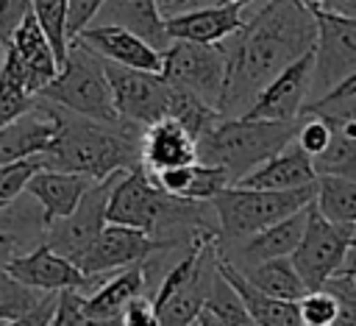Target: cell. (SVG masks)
Segmentation results:
<instances>
[{"instance_id": "41", "label": "cell", "mask_w": 356, "mask_h": 326, "mask_svg": "<svg viewBox=\"0 0 356 326\" xmlns=\"http://www.w3.org/2000/svg\"><path fill=\"white\" fill-rule=\"evenodd\" d=\"M164 3H172V0H161V6H164Z\"/></svg>"}, {"instance_id": "23", "label": "cell", "mask_w": 356, "mask_h": 326, "mask_svg": "<svg viewBox=\"0 0 356 326\" xmlns=\"http://www.w3.org/2000/svg\"><path fill=\"white\" fill-rule=\"evenodd\" d=\"M6 47L14 50V56L22 61V67L28 70V75H31L36 92L58 72L56 53H53L50 42H47L44 31L39 28L33 11H28V14L22 17V22L14 28V33H11V39H8Z\"/></svg>"}, {"instance_id": "39", "label": "cell", "mask_w": 356, "mask_h": 326, "mask_svg": "<svg viewBox=\"0 0 356 326\" xmlns=\"http://www.w3.org/2000/svg\"><path fill=\"white\" fill-rule=\"evenodd\" d=\"M312 11H331V14H345L356 17V0H303Z\"/></svg>"}, {"instance_id": "17", "label": "cell", "mask_w": 356, "mask_h": 326, "mask_svg": "<svg viewBox=\"0 0 356 326\" xmlns=\"http://www.w3.org/2000/svg\"><path fill=\"white\" fill-rule=\"evenodd\" d=\"M197 159V139L172 117H161L142 128L139 162L147 170H164L189 164Z\"/></svg>"}, {"instance_id": "28", "label": "cell", "mask_w": 356, "mask_h": 326, "mask_svg": "<svg viewBox=\"0 0 356 326\" xmlns=\"http://www.w3.org/2000/svg\"><path fill=\"white\" fill-rule=\"evenodd\" d=\"M164 117L178 120V123L197 139L203 131H209V128L222 117V111L214 109L211 103L200 100V98L192 95V92L172 89V92H170V106H167V114H164Z\"/></svg>"}, {"instance_id": "1", "label": "cell", "mask_w": 356, "mask_h": 326, "mask_svg": "<svg viewBox=\"0 0 356 326\" xmlns=\"http://www.w3.org/2000/svg\"><path fill=\"white\" fill-rule=\"evenodd\" d=\"M314 39L317 20L303 0H264L259 11L245 14L242 28L217 42L225 56L222 117H242L264 84L309 53Z\"/></svg>"}, {"instance_id": "33", "label": "cell", "mask_w": 356, "mask_h": 326, "mask_svg": "<svg viewBox=\"0 0 356 326\" xmlns=\"http://www.w3.org/2000/svg\"><path fill=\"white\" fill-rule=\"evenodd\" d=\"M42 167L39 156H28V159H17V162H6L0 164V209L14 203L22 192L28 178Z\"/></svg>"}, {"instance_id": "5", "label": "cell", "mask_w": 356, "mask_h": 326, "mask_svg": "<svg viewBox=\"0 0 356 326\" xmlns=\"http://www.w3.org/2000/svg\"><path fill=\"white\" fill-rule=\"evenodd\" d=\"M314 189L317 181L295 189H259V187L228 184L211 198L220 240H239L303 209L314 198Z\"/></svg>"}, {"instance_id": "13", "label": "cell", "mask_w": 356, "mask_h": 326, "mask_svg": "<svg viewBox=\"0 0 356 326\" xmlns=\"http://www.w3.org/2000/svg\"><path fill=\"white\" fill-rule=\"evenodd\" d=\"M3 270H8L14 279H19L36 290H61V287L86 290V287H95V279H97V276H86L75 262L56 254L47 242L36 245L28 254L8 256Z\"/></svg>"}, {"instance_id": "35", "label": "cell", "mask_w": 356, "mask_h": 326, "mask_svg": "<svg viewBox=\"0 0 356 326\" xmlns=\"http://www.w3.org/2000/svg\"><path fill=\"white\" fill-rule=\"evenodd\" d=\"M53 323H61V326H67V323H89L83 290H78V287H61L58 290Z\"/></svg>"}, {"instance_id": "8", "label": "cell", "mask_w": 356, "mask_h": 326, "mask_svg": "<svg viewBox=\"0 0 356 326\" xmlns=\"http://www.w3.org/2000/svg\"><path fill=\"white\" fill-rule=\"evenodd\" d=\"M103 70H106L111 100H114L120 120L145 128L167 114L172 86L164 81L161 72L125 67V64H114L106 59H103Z\"/></svg>"}, {"instance_id": "34", "label": "cell", "mask_w": 356, "mask_h": 326, "mask_svg": "<svg viewBox=\"0 0 356 326\" xmlns=\"http://www.w3.org/2000/svg\"><path fill=\"white\" fill-rule=\"evenodd\" d=\"M334 298H337V323H350L356 326V284L348 273H334L331 279H325L323 284Z\"/></svg>"}, {"instance_id": "40", "label": "cell", "mask_w": 356, "mask_h": 326, "mask_svg": "<svg viewBox=\"0 0 356 326\" xmlns=\"http://www.w3.org/2000/svg\"><path fill=\"white\" fill-rule=\"evenodd\" d=\"M3 53H6V45H3V42H0V59H3Z\"/></svg>"}, {"instance_id": "18", "label": "cell", "mask_w": 356, "mask_h": 326, "mask_svg": "<svg viewBox=\"0 0 356 326\" xmlns=\"http://www.w3.org/2000/svg\"><path fill=\"white\" fill-rule=\"evenodd\" d=\"M95 178L92 176H83V173H70V170H50V167H39L28 184H25V192L42 206V228L56 220V217H67L81 195L86 192V187L92 184Z\"/></svg>"}, {"instance_id": "32", "label": "cell", "mask_w": 356, "mask_h": 326, "mask_svg": "<svg viewBox=\"0 0 356 326\" xmlns=\"http://www.w3.org/2000/svg\"><path fill=\"white\" fill-rule=\"evenodd\" d=\"M298 315L303 326H334L337 323V298L325 290H306L298 301Z\"/></svg>"}, {"instance_id": "7", "label": "cell", "mask_w": 356, "mask_h": 326, "mask_svg": "<svg viewBox=\"0 0 356 326\" xmlns=\"http://www.w3.org/2000/svg\"><path fill=\"white\" fill-rule=\"evenodd\" d=\"M159 72L172 89L192 92L200 100L220 109L225 89V56L217 42L209 45L192 39H172L161 50Z\"/></svg>"}, {"instance_id": "6", "label": "cell", "mask_w": 356, "mask_h": 326, "mask_svg": "<svg viewBox=\"0 0 356 326\" xmlns=\"http://www.w3.org/2000/svg\"><path fill=\"white\" fill-rule=\"evenodd\" d=\"M353 237H356V228L339 226V223L323 217L320 209L314 206V198L306 203V226H303L300 242L289 254L306 290L323 287L325 279H331L345 265Z\"/></svg>"}, {"instance_id": "9", "label": "cell", "mask_w": 356, "mask_h": 326, "mask_svg": "<svg viewBox=\"0 0 356 326\" xmlns=\"http://www.w3.org/2000/svg\"><path fill=\"white\" fill-rule=\"evenodd\" d=\"M120 173H122V170H117V173H111V176H106V178H95V181L86 187V192L81 195L78 206H75L67 217H56V220H50V223L42 228L44 242H47L56 254L67 256L70 262H78L81 254L92 245V240H95V237L100 234V228L108 223V220H106V203H108L111 184H114V178H117Z\"/></svg>"}, {"instance_id": "19", "label": "cell", "mask_w": 356, "mask_h": 326, "mask_svg": "<svg viewBox=\"0 0 356 326\" xmlns=\"http://www.w3.org/2000/svg\"><path fill=\"white\" fill-rule=\"evenodd\" d=\"M317 173L312 167V156L292 139L278 153L256 164L248 176H242L236 184L242 187H259V189H295L314 184Z\"/></svg>"}, {"instance_id": "20", "label": "cell", "mask_w": 356, "mask_h": 326, "mask_svg": "<svg viewBox=\"0 0 356 326\" xmlns=\"http://www.w3.org/2000/svg\"><path fill=\"white\" fill-rule=\"evenodd\" d=\"M95 25H122L150 42L156 50H164L172 39L164 28L161 0H103L95 20Z\"/></svg>"}, {"instance_id": "36", "label": "cell", "mask_w": 356, "mask_h": 326, "mask_svg": "<svg viewBox=\"0 0 356 326\" xmlns=\"http://www.w3.org/2000/svg\"><path fill=\"white\" fill-rule=\"evenodd\" d=\"M103 0H67V33L70 39L78 36L86 25H92Z\"/></svg>"}, {"instance_id": "29", "label": "cell", "mask_w": 356, "mask_h": 326, "mask_svg": "<svg viewBox=\"0 0 356 326\" xmlns=\"http://www.w3.org/2000/svg\"><path fill=\"white\" fill-rule=\"evenodd\" d=\"M303 114H320L325 120L356 123V72L345 75L328 92H323L320 98L309 100L303 106Z\"/></svg>"}, {"instance_id": "26", "label": "cell", "mask_w": 356, "mask_h": 326, "mask_svg": "<svg viewBox=\"0 0 356 326\" xmlns=\"http://www.w3.org/2000/svg\"><path fill=\"white\" fill-rule=\"evenodd\" d=\"M239 270V267H236ZM245 279L250 284H256L261 293L273 295V298H284V301H298L306 293L303 279L298 276L295 265L289 256H273V259H261L250 267L242 270Z\"/></svg>"}, {"instance_id": "3", "label": "cell", "mask_w": 356, "mask_h": 326, "mask_svg": "<svg viewBox=\"0 0 356 326\" xmlns=\"http://www.w3.org/2000/svg\"><path fill=\"white\" fill-rule=\"evenodd\" d=\"M300 117L261 120V117H220L197 137V162L217 164L228 173L231 184L248 176L256 164L278 153L295 139Z\"/></svg>"}, {"instance_id": "11", "label": "cell", "mask_w": 356, "mask_h": 326, "mask_svg": "<svg viewBox=\"0 0 356 326\" xmlns=\"http://www.w3.org/2000/svg\"><path fill=\"white\" fill-rule=\"evenodd\" d=\"M161 248H172V245L156 240L145 228L125 226V223H106L75 265L86 276H103V273H114L125 265L142 262Z\"/></svg>"}, {"instance_id": "25", "label": "cell", "mask_w": 356, "mask_h": 326, "mask_svg": "<svg viewBox=\"0 0 356 326\" xmlns=\"http://www.w3.org/2000/svg\"><path fill=\"white\" fill-rule=\"evenodd\" d=\"M331 137L325 148L312 156V167L317 176H339L356 181V123L328 120Z\"/></svg>"}, {"instance_id": "14", "label": "cell", "mask_w": 356, "mask_h": 326, "mask_svg": "<svg viewBox=\"0 0 356 326\" xmlns=\"http://www.w3.org/2000/svg\"><path fill=\"white\" fill-rule=\"evenodd\" d=\"M253 0H228L211 3L200 8H186L175 14H164V28L170 39H192V42H220L236 28H242L248 6Z\"/></svg>"}, {"instance_id": "27", "label": "cell", "mask_w": 356, "mask_h": 326, "mask_svg": "<svg viewBox=\"0 0 356 326\" xmlns=\"http://www.w3.org/2000/svg\"><path fill=\"white\" fill-rule=\"evenodd\" d=\"M314 206L323 217L356 228V181L339 176H317Z\"/></svg>"}, {"instance_id": "10", "label": "cell", "mask_w": 356, "mask_h": 326, "mask_svg": "<svg viewBox=\"0 0 356 326\" xmlns=\"http://www.w3.org/2000/svg\"><path fill=\"white\" fill-rule=\"evenodd\" d=\"M314 20H317V39H314V70H312L309 100L320 98L345 75L356 72V17L314 11Z\"/></svg>"}, {"instance_id": "24", "label": "cell", "mask_w": 356, "mask_h": 326, "mask_svg": "<svg viewBox=\"0 0 356 326\" xmlns=\"http://www.w3.org/2000/svg\"><path fill=\"white\" fill-rule=\"evenodd\" d=\"M195 326H250V315L239 298V293L231 287V281L214 270L211 284L206 290V298L200 304V309L192 318Z\"/></svg>"}, {"instance_id": "38", "label": "cell", "mask_w": 356, "mask_h": 326, "mask_svg": "<svg viewBox=\"0 0 356 326\" xmlns=\"http://www.w3.org/2000/svg\"><path fill=\"white\" fill-rule=\"evenodd\" d=\"M122 323H128V326H139V323H145V326H156L159 320H156L153 298H147L145 293H142V295H134V298L122 306Z\"/></svg>"}, {"instance_id": "16", "label": "cell", "mask_w": 356, "mask_h": 326, "mask_svg": "<svg viewBox=\"0 0 356 326\" xmlns=\"http://www.w3.org/2000/svg\"><path fill=\"white\" fill-rule=\"evenodd\" d=\"M70 42H81L92 53H97L106 61L125 64V67H139V70H161V50H156L150 42L136 36L134 31L122 25H86L78 36Z\"/></svg>"}, {"instance_id": "2", "label": "cell", "mask_w": 356, "mask_h": 326, "mask_svg": "<svg viewBox=\"0 0 356 326\" xmlns=\"http://www.w3.org/2000/svg\"><path fill=\"white\" fill-rule=\"evenodd\" d=\"M58 128L50 145L36 153L42 167L83 173L92 178H106L117 170L139 164V137L142 128L134 123H100L92 117L72 114L56 106Z\"/></svg>"}, {"instance_id": "31", "label": "cell", "mask_w": 356, "mask_h": 326, "mask_svg": "<svg viewBox=\"0 0 356 326\" xmlns=\"http://www.w3.org/2000/svg\"><path fill=\"white\" fill-rule=\"evenodd\" d=\"M42 293L44 290H36L0 267V323H19L42 298Z\"/></svg>"}, {"instance_id": "42", "label": "cell", "mask_w": 356, "mask_h": 326, "mask_svg": "<svg viewBox=\"0 0 356 326\" xmlns=\"http://www.w3.org/2000/svg\"><path fill=\"white\" fill-rule=\"evenodd\" d=\"M217 3H228V0H217Z\"/></svg>"}, {"instance_id": "12", "label": "cell", "mask_w": 356, "mask_h": 326, "mask_svg": "<svg viewBox=\"0 0 356 326\" xmlns=\"http://www.w3.org/2000/svg\"><path fill=\"white\" fill-rule=\"evenodd\" d=\"M312 70H314V47L295 59L289 67H284L275 78L264 84V89L256 95L253 106L242 117H261V120H295L303 114V106L309 100L312 86Z\"/></svg>"}, {"instance_id": "21", "label": "cell", "mask_w": 356, "mask_h": 326, "mask_svg": "<svg viewBox=\"0 0 356 326\" xmlns=\"http://www.w3.org/2000/svg\"><path fill=\"white\" fill-rule=\"evenodd\" d=\"M147 295L145 287V267L142 262L120 267L108 281L95 287L86 295V318L89 323H122V306L134 295Z\"/></svg>"}, {"instance_id": "37", "label": "cell", "mask_w": 356, "mask_h": 326, "mask_svg": "<svg viewBox=\"0 0 356 326\" xmlns=\"http://www.w3.org/2000/svg\"><path fill=\"white\" fill-rule=\"evenodd\" d=\"M31 3L33 0H0V42L3 45H8L14 28L31 11Z\"/></svg>"}, {"instance_id": "30", "label": "cell", "mask_w": 356, "mask_h": 326, "mask_svg": "<svg viewBox=\"0 0 356 326\" xmlns=\"http://www.w3.org/2000/svg\"><path fill=\"white\" fill-rule=\"evenodd\" d=\"M31 11L39 22V28L44 31L58 67L64 64L67 53H70V33H67V0H33Z\"/></svg>"}, {"instance_id": "15", "label": "cell", "mask_w": 356, "mask_h": 326, "mask_svg": "<svg viewBox=\"0 0 356 326\" xmlns=\"http://www.w3.org/2000/svg\"><path fill=\"white\" fill-rule=\"evenodd\" d=\"M58 128L56 103L36 95V103L0 125V164L42 153Z\"/></svg>"}, {"instance_id": "22", "label": "cell", "mask_w": 356, "mask_h": 326, "mask_svg": "<svg viewBox=\"0 0 356 326\" xmlns=\"http://www.w3.org/2000/svg\"><path fill=\"white\" fill-rule=\"evenodd\" d=\"M217 270L231 281V287L239 293L248 315L253 323L259 326H298L300 315H298V304L295 301H284V298H273L267 293H261L256 284H250L245 279L242 270H236L228 259H222L217 254Z\"/></svg>"}, {"instance_id": "4", "label": "cell", "mask_w": 356, "mask_h": 326, "mask_svg": "<svg viewBox=\"0 0 356 326\" xmlns=\"http://www.w3.org/2000/svg\"><path fill=\"white\" fill-rule=\"evenodd\" d=\"M39 98L100 123H122L114 100L111 86L103 70V59L83 47L81 42H70V53L58 72L39 89Z\"/></svg>"}]
</instances>
